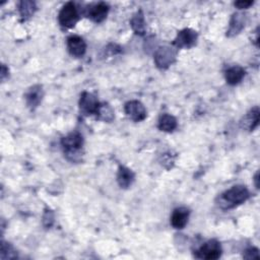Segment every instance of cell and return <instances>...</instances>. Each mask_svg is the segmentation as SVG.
Wrapping results in <instances>:
<instances>
[{
  "label": "cell",
  "instance_id": "obj_1",
  "mask_svg": "<svg viewBox=\"0 0 260 260\" xmlns=\"http://www.w3.org/2000/svg\"><path fill=\"white\" fill-rule=\"evenodd\" d=\"M248 198V189L243 185H237L221 193L216 199V204L221 209L226 210L244 203Z\"/></svg>",
  "mask_w": 260,
  "mask_h": 260
},
{
  "label": "cell",
  "instance_id": "obj_2",
  "mask_svg": "<svg viewBox=\"0 0 260 260\" xmlns=\"http://www.w3.org/2000/svg\"><path fill=\"white\" fill-rule=\"evenodd\" d=\"M61 144L66 156L71 160H75L80 154L83 145L82 135L78 132H72L62 138Z\"/></svg>",
  "mask_w": 260,
  "mask_h": 260
},
{
  "label": "cell",
  "instance_id": "obj_3",
  "mask_svg": "<svg viewBox=\"0 0 260 260\" xmlns=\"http://www.w3.org/2000/svg\"><path fill=\"white\" fill-rule=\"evenodd\" d=\"M78 18H79V16H78L77 8L75 7L74 3H72V2H67L62 7V9L60 10L59 15H58V20H59L60 25L65 28L73 27L76 24V22L78 21Z\"/></svg>",
  "mask_w": 260,
  "mask_h": 260
},
{
  "label": "cell",
  "instance_id": "obj_4",
  "mask_svg": "<svg viewBox=\"0 0 260 260\" xmlns=\"http://www.w3.org/2000/svg\"><path fill=\"white\" fill-rule=\"evenodd\" d=\"M221 255L220 244L216 240H209L205 242L197 251L196 257L206 260L218 259Z\"/></svg>",
  "mask_w": 260,
  "mask_h": 260
},
{
  "label": "cell",
  "instance_id": "obj_5",
  "mask_svg": "<svg viewBox=\"0 0 260 260\" xmlns=\"http://www.w3.org/2000/svg\"><path fill=\"white\" fill-rule=\"evenodd\" d=\"M176 59V51L168 46L159 47L154 54V62L159 68H168Z\"/></svg>",
  "mask_w": 260,
  "mask_h": 260
},
{
  "label": "cell",
  "instance_id": "obj_6",
  "mask_svg": "<svg viewBox=\"0 0 260 260\" xmlns=\"http://www.w3.org/2000/svg\"><path fill=\"white\" fill-rule=\"evenodd\" d=\"M100 102L90 92L84 91L81 93L79 99V109L84 115H95L100 107Z\"/></svg>",
  "mask_w": 260,
  "mask_h": 260
},
{
  "label": "cell",
  "instance_id": "obj_7",
  "mask_svg": "<svg viewBox=\"0 0 260 260\" xmlns=\"http://www.w3.org/2000/svg\"><path fill=\"white\" fill-rule=\"evenodd\" d=\"M125 114L134 122H140L146 118V110L138 101H130L125 104Z\"/></svg>",
  "mask_w": 260,
  "mask_h": 260
},
{
  "label": "cell",
  "instance_id": "obj_8",
  "mask_svg": "<svg viewBox=\"0 0 260 260\" xmlns=\"http://www.w3.org/2000/svg\"><path fill=\"white\" fill-rule=\"evenodd\" d=\"M197 32L191 28H185L178 32L174 45L177 48H191L196 44L197 41Z\"/></svg>",
  "mask_w": 260,
  "mask_h": 260
},
{
  "label": "cell",
  "instance_id": "obj_9",
  "mask_svg": "<svg viewBox=\"0 0 260 260\" xmlns=\"http://www.w3.org/2000/svg\"><path fill=\"white\" fill-rule=\"evenodd\" d=\"M67 48L72 56L81 57L85 53L86 44L82 38L78 36H70L67 39Z\"/></svg>",
  "mask_w": 260,
  "mask_h": 260
},
{
  "label": "cell",
  "instance_id": "obj_10",
  "mask_svg": "<svg viewBox=\"0 0 260 260\" xmlns=\"http://www.w3.org/2000/svg\"><path fill=\"white\" fill-rule=\"evenodd\" d=\"M189 215H190L189 209H187L185 207L176 208L173 211L172 216H171V224L173 225V228H175L177 230L184 229L188 222Z\"/></svg>",
  "mask_w": 260,
  "mask_h": 260
},
{
  "label": "cell",
  "instance_id": "obj_11",
  "mask_svg": "<svg viewBox=\"0 0 260 260\" xmlns=\"http://www.w3.org/2000/svg\"><path fill=\"white\" fill-rule=\"evenodd\" d=\"M259 108L255 107L251 109L241 120V127L247 131H253L259 123Z\"/></svg>",
  "mask_w": 260,
  "mask_h": 260
},
{
  "label": "cell",
  "instance_id": "obj_12",
  "mask_svg": "<svg viewBox=\"0 0 260 260\" xmlns=\"http://www.w3.org/2000/svg\"><path fill=\"white\" fill-rule=\"evenodd\" d=\"M109 12V5L105 2H100L96 3L88 9V17L94 21V22H102L108 15Z\"/></svg>",
  "mask_w": 260,
  "mask_h": 260
},
{
  "label": "cell",
  "instance_id": "obj_13",
  "mask_svg": "<svg viewBox=\"0 0 260 260\" xmlns=\"http://www.w3.org/2000/svg\"><path fill=\"white\" fill-rule=\"evenodd\" d=\"M43 98V89L41 85L31 86L25 93V101L30 109H35L39 106Z\"/></svg>",
  "mask_w": 260,
  "mask_h": 260
},
{
  "label": "cell",
  "instance_id": "obj_14",
  "mask_svg": "<svg viewBox=\"0 0 260 260\" xmlns=\"http://www.w3.org/2000/svg\"><path fill=\"white\" fill-rule=\"evenodd\" d=\"M245 76V70L241 66L235 65L225 71V80L231 85L238 84Z\"/></svg>",
  "mask_w": 260,
  "mask_h": 260
},
{
  "label": "cell",
  "instance_id": "obj_15",
  "mask_svg": "<svg viewBox=\"0 0 260 260\" xmlns=\"http://www.w3.org/2000/svg\"><path fill=\"white\" fill-rule=\"evenodd\" d=\"M117 181L121 188H128L134 181V173L126 167H120L117 174Z\"/></svg>",
  "mask_w": 260,
  "mask_h": 260
},
{
  "label": "cell",
  "instance_id": "obj_16",
  "mask_svg": "<svg viewBox=\"0 0 260 260\" xmlns=\"http://www.w3.org/2000/svg\"><path fill=\"white\" fill-rule=\"evenodd\" d=\"M244 26H245V16L241 13H235L231 19L230 27L226 32V36L232 37L239 34Z\"/></svg>",
  "mask_w": 260,
  "mask_h": 260
},
{
  "label": "cell",
  "instance_id": "obj_17",
  "mask_svg": "<svg viewBox=\"0 0 260 260\" xmlns=\"http://www.w3.org/2000/svg\"><path fill=\"white\" fill-rule=\"evenodd\" d=\"M157 127L159 130L165 132H172L177 127V120L174 116L169 114H164L158 120Z\"/></svg>",
  "mask_w": 260,
  "mask_h": 260
},
{
  "label": "cell",
  "instance_id": "obj_18",
  "mask_svg": "<svg viewBox=\"0 0 260 260\" xmlns=\"http://www.w3.org/2000/svg\"><path fill=\"white\" fill-rule=\"evenodd\" d=\"M95 116L99 120H102L105 122H111V121H113V119L115 117L113 109L111 108L110 105H108L106 103L100 104V107L98 109Z\"/></svg>",
  "mask_w": 260,
  "mask_h": 260
},
{
  "label": "cell",
  "instance_id": "obj_19",
  "mask_svg": "<svg viewBox=\"0 0 260 260\" xmlns=\"http://www.w3.org/2000/svg\"><path fill=\"white\" fill-rule=\"evenodd\" d=\"M18 9H19L20 16L22 17V19L25 20L35 13L37 6H36V3L32 1H21L19 2Z\"/></svg>",
  "mask_w": 260,
  "mask_h": 260
},
{
  "label": "cell",
  "instance_id": "obj_20",
  "mask_svg": "<svg viewBox=\"0 0 260 260\" xmlns=\"http://www.w3.org/2000/svg\"><path fill=\"white\" fill-rule=\"evenodd\" d=\"M131 26L133 28V30L136 34L139 35H143L145 31V24H144V18H143V14L141 11H138L131 19Z\"/></svg>",
  "mask_w": 260,
  "mask_h": 260
},
{
  "label": "cell",
  "instance_id": "obj_21",
  "mask_svg": "<svg viewBox=\"0 0 260 260\" xmlns=\"http://www.w3.org/2000/svg\"><path fill=\"white\" fill-rule=\"evenodd\" d=\"M244 258L246 259H259L260 255H259V251L257 248L254 247H250L248 248L245 253H244Z\"/></svg>",
  "mask_w": 260,
  "mask_h": 260
},
{
  "label": "cell",
  "instance_id": "obj_22",
  "mask_svg": "<svg viewBox=\"0 0 260 260\" xmlns=\"http://www.w3.org/2000/svg\"><path fill=\"white\" fill-rule=\"evenodd\" d=\"M234 4L239 9H246L253 4V1H237Z\"/></svg>",
  "mask_w": 260,
  "mask_h": 260
},
{
  "label": "cell",
  "instance_id": "obj_23",
  "mask_svg": "<svg viewBox=\"0 0 260 260\" xmlns=\"http://www.w3.org/2000/svg\"><path fill=\"white\" fill-rule=\"evenodd\" d=\"M258 176H259V173L257 172L256 175H255V185L257 188H259V184H258Z\"/></svg>",
  "mask_w": 260,
  "mask_h": 260
}]
</instances>
